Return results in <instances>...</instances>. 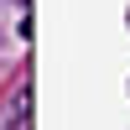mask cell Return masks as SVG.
Listing matches in <instances>:
<instances>
[]
</instances>
